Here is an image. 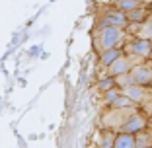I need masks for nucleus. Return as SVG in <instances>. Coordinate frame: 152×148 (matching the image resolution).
I'll return each mask as SVG.
<instances>
[{
	"mask_svg": "<svg viewBox=\"0 0 152 148\" xmlns=\"http://www.w3.org/2000/svg\"><path fill=\"white\" fill-rule=\"evenodd\" d=\"M119 57H121V51L119 49H109V51H105V53H102V64L109 66V64L115 63Z\"/></svg>",
	"mask_w": 152,
	"mask_h": 148,
	"instance_id": "obj_11",
	"label": "nucleus"
},
{
	"mask_svg": "<svg viewBox=\"0 0 152 148\" xmlns=\"http://www.w3.org/2000/svg\"><path fill=\"white\" fill-rule=\"evenodd\" d=\"M150 148H152V142H150Z\"/></svg>",
	"mask_w": 152,
	"mask_h": 148,
	"instance_id": "obj_18",
	"label": "nucleus"
},
{
	"mask_svg": "<svg viewBox=\"0 0 152 148\" xmlns=\"http://www.w3.org/2000/svg\"><path fill=\"white\" fill-rule=\"evenodd\" d=\"M150 142H152V136L146 135L144 129L134 135V148H150Z\"/></svg>",
	"mask_w": 152,
	"mask_h": 148,
	"instance_id": "obj_9",
	"label": "nucleus"
},
{
	"mask_svg": "<svg viewBox=\"0 0 152 148\" xmlns=\"http://www.w3.org/2000/svg\"><path fill=\"white\" fill-rule=\"evenodd\" d=\"M111 107L113 109H125V107H133V101H131L127 96H123V94H119L117 98H113L111 101Z\"/></svg>",
	"mask_w": 152,
	"mask_h": 148,
	"instance_id": "obj_10",
	"label": "nucleus"
},
{
	"mask_svg": "<svg viewBox=\"0 0 152 148\" xmlns=\"http://www.w3.org/2000/svg\"><path fill=\"white\" fill-rule=\"evenodd\" d=\"M123 96H127L131 101L140 103V101H144V99H150L152 92H148L142 86H127V88H123Z\"/></svg>",
	"mask_w": 152,
	"mask_h": 148,
	"instance_id": "obj_4",
	"label": "nucleus"
},
{
	"mask_svg": "<svg viewBox=\"0 0 152 148\" xmlns=\"http://www.w3.org/2000/svg\"><path fill=\"white\" fill-rule=\"evenodd\" d=\"M121 39H123V31L119 27H102L96 35V45H98L99 53H105V51L113 49Z\"/></svg>",
	"mask_w": 152,
	"mask_h": 148,
	"instance_id": "obj_1",
	"label": "nucleus"
},
{
	"mask_svg": "<svg viewBox=\"0 0 152 148\" xmlns=\"http://www.w3.org/2000/svg\"><path fill=\"white\" fill-rule=\"evenodd\" d=\"M109 70H111L113 76H123V74H129V70H131V61L119 57L115 63L109 64Z\"/></svg>",
	"mask_w": 152,
	"mask_h": 148,
	"instance_id": "obj_7",
	"label": "nucleus"
},
{
	"mask_svg": "<svg viewBox=\"0 0 152 148\" xmlns=\"http://www.w3.org/2000/svg\"><path fill=\"white\" fill-rule=\"evenodd\" d=\"M111 148H134V135H125V133L117 135L113 139Z\"/></svg>",
	"mask_w": 152,
	"mask_h": 148,
	"instance_id": "obj_8",
	"label": "nucleus"
},
{
	"mask_svg": "<svg viewBox=\"0 0 152 148\" xmlns=\"http://www.w3.org/2000/svg\"><path fill=\"white\" fill-rule=\"evenodd\" d=\"M150 119H152V113H150Z\"/></svg>",
	"mask_w": 152,
	"mask_h": 148,
	"instance_id": "obj_17",
	"label": "nucleus"
},
{
	"mask_svg": "<svg viewBox=\"0 0 152 148\" xmlns=\"http://www.w3.org/2000/svg\"><path fill=\"white\" fill-rule=\"evenodd\" d=\"M129 80H131V86H142V88H146L148 84H152V68L148 66H134L129 70Z\"/></svg>",
	"mask_w": 152,
	"mask_h": 148,
	"instance_id": "obj_2",
	"label": "nucleus"
},
{
	"mask_svg": "<svg viewBox=\"0 0 152 148\" xmlns=\"http://www.w3.org/2000/svg\"><path fill=\"white\" fill-rule=\"evenodd\" d=\"M127 23V18L125 14L121 12H109L105 14V18H102V27H123Z\"/></svg>",
	"mask_w": 152,
	"mask_h": 148,
	"instance_id": "obj_5",
	"label": "nucleus"
},
{
	"mask_svg": "<svg viewBox=\"0 0 152 148\" xmlns=\"http://www.w3.org/2000/svg\"><path fill=\"white\" fill-rule=\"evenodd\" d=\"M127 49H129L133 55H137V57H148V55H150V51H152V41H148V39L133 41Z\"/></svg>",
	"mask_w": 152,
	"mask_h": 148,
	"instance_id": "obj_6",
	"label": "nucleus"
},
{
	"mask_svg": "<svg viewBox=\"0 0 152 148\" xmlns=\"http://www.w3.org/2000/svg\"><path fill=\"white\" fill-rule=\"evenodd\" d=\"M150 57H152V51H150Z\"/></svg>",
	"mask_w": 152,
	"mask_h": 148,
	"instance_id": "obj_16",
	"label": "nucleus"
},
{
	"mask_svg": "<svg viewBox=\"0 0 152 148\" xmlns=\"http://www.w3.org/2000/svg\"><path fill=\"white\" fill-rule=\"evenodd\" d=\"M144 127H146V121H144V117H142V115H139V113L134 111L133 115L127 117V121L123 123L121 131H123L125 135H137V133H140Z\"/></svg>",
	"mask_w": 152,
	"mask_h": 148,
	"instance_id": "obj_3",
	"label": "nucleus"
},
{
	"mask_svg": "<svg viewBox=\"0 0 152 148\" xmlns=\"http://www.w3.org/2000/svg\"><path fill=\"white\" fill-rule=\"evenodd\" d=\"M140 39H148V41L152 39V18L142 26V37Z\"/></svg>",
	"mask_w": 152,
	"mask_h": 148,
	"instance_id": "obj_14",
	"label": "nucleus"
},
{
	"mask_svg": "<svg viewBox=\"0 0 152 148\" xmlns=\"http://www.w3.org/2000/svg\"><path fill=\"white\" fill-rule=\"evenodd\" d=\"M125 18L131 20V22H142V20L146 18V12H144V10H140V8H134V10H131V12L127 14Z\"/></svg>",
	"mask_w": 152,
	"mask_h": 148,
	"instance_id": "obj_12",
	"label": "nucleus"
},
{
	"mask_svg": "<svg viewBox=\"0 0 152 148\" xmlns=\"http://www.w3.org/2000/svg\"><path fill=\"white\" fill-rule=\"evenodd\" d=\"M117 8L125 10V12H131V10L139 8V2L137 0H117Z\"/></svg>",
	"mask_w": 152,
	"mask_h": 148,
	"instance_id": "obj_13",
	"label": "nucleus"
},
{
	"mask_svg": "<svg viewBox=\"0 0 152 148\" xmlns=\"http://www.w3.org/2000/svg\"><path fill=\"white\" fill-rule=\"evenodd\" d=\"M113 86H115V80H111V78H103V82H99V90H111Z\"/></svg>",
	"mask_w": 152,
	"mask_h": 148,
	"instance_id": "obj_15",
	"label": "nucleus"
}]
</instances>
